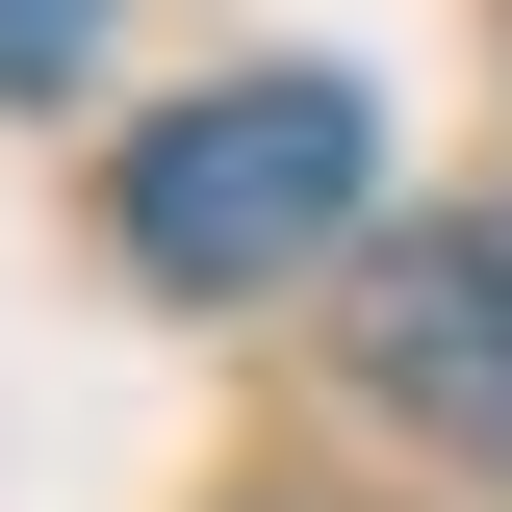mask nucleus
Returning a JSON list of instances; mask_svg holds the SVG:
<instances>
[{
  "label": "nucleus",
  "instance_id": "nucleus-2",
  "mask_svg": "<svg viewBox=\"0 0 512 512\" xmlns=\"http://www.w3.org/2000/svg\"><path fill=\"white\" fill-rule=\"evenodd\" d=\"M333 359H359L410 436L512 461V205H436V231H384V256H359V333H333Z\"/></svg>",
  "mask_w": 512,
  "mask_h": 512
},
{
  "label": "nucleus",
  "instance_id": "nucleus-1",
  "mask_svg": "<svg viewBox=\"0 0 512 512\" xmlns=\"http://www.w3.org/2000/svg\"><path fill=\"white\" fill-rule=\"evenodd\" d=\"M384 180V103L359 77H205L180 128H128V282H180V308H256V282H308Z\"/></svg>",
  "mask_w": 512,
  "mask_h": 512
},
{
  "label": "nucleus",
  "instance_id": "nucleus-3",
  "mask_svg": "<svg viewBox=\"0 0 512 512\" xmlns=\"http://www.w3.org/2000/svg\"><path fill=\"white\" fill-rule=\"evenodd\" d=\"M103 26H128V0H0V103H77V77H103Z\"/></svg>",
  "mask_w": 512,
  "mask_h": 512
}]
</instances>
